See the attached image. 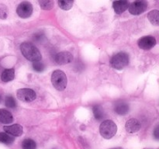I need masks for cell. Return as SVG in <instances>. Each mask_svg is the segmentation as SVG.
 <instances>
[{
	"label": "cell",
	"mask_w": 159,
	"mask_h": 149,
	"mask_svg": "<svg viewBox=\"0 0 159 149\" xmlns=\"http://www.w3.org/2000/svg\"><path fill=\"white\" fill-rule=\"evenodd\" d=\"M20 50L23 55L27 60L34 62L41 59V54L33 43L24 42L20 45Z\"/></svg>",
	"instance_id": "cell-1"
},
{
	"label": "cell",
	"mask_w": 159,
	"mask_h": 149,
	"mask_svg": "<svg viewBox=\"0 0 159 149\" xmlns=\"http://www.w3.org/2000/svg\"><path fill=\"white\" fill-rule=\"evenodd\" d=\"M116 130H117V127L116 124L110 120L103 121L99 127L100 134L106 139H110L113 138L116 134Z\"/></svg>",
	"instance_id": "cell-2"
},
{
	"label": "cell",
	"mask_w": 159,
	"mask_h": 149,
	"mask_svg": "<svg viewBox=\"0 0 159 149\" xmlns=\"http://www.w3.org/2000/svg\"><path fill=\"white\" fill-rule=\"evenodd\" d=\"M51 82L54 88L58 91H63L67 86L66 74L60 70H56L51 76Z\"/></svg>",
	"instance_id": "cell-3"
},
{
	"label": "cell",
	"mask_w": 159,
	"mask_h": 149,
	"mask_svg": "<svg viewBox=\"0 0 159 149\" xmlns=\"http://www.w3.org/2000/svg\"><path fill=\"white\" fill-rule=\"evenodd\" d=\"M129 63L128 54L124 52H120L115 54L111 59V65L114 68L121 70L125 68Z\"/></svg>",
	"instance_id": "cell-4"
},
{
	"label": "cell",
	"mask_w": 159,
	"mask_h": 149,
	"mask_svg": "<svg viewBox=\"0 0 159 149\" xmlns=\"http://www.w3.org/2000/svg\"><path fill=\"white\" fill-rule=\"evenodd\" d=\"M17 98L23 102H32L36 99L35 92L30 88H20L17 90Z\"/></svg>",
	"instance_id": "cell-5"
},
{
	"label": "cell",
	"mask_w": 159,
	"mask_h": 149,
	"mask_svg": "<svg viewBox=\"0 0 159 149\" xmlns=\"http://www.w3.org/2000/svg\"><path fill=\"white\" fill-rule=\"evenodd\" d=\"M16 12L21 18H28L33 12V6L29 2H23L18 6Z\"/></svg>",
	"instance_id": "cell-6"
},
{
	"label": "cell",
	"mask_w": 159,
	"mask_h": 149,
	"mask_svg": "<svg viewBox=\"0 0 159 149\" xmlns=\"http://www.w3.org/2000/svg\"><path fill=\"white\" fill-rule=\"evenodd\" d=\"M148 3L145 1H136L129 6V12L133 15H139L147 9Z\"/></svg>",
	"instance_id": "cell-7"
},
{
	"label": "cell",
	"mask_w": 159,
	"mask_h": 149,
	"mask_svg": "<svg viewBox=\"0 0 159 149\" xmlns=\"http://www.w3.org/2000/svg\"><path fill=\"white\" fill-rule=\"evenodd\" d=\"M54 61L57 65H66L72 61L73 55L68 51H63L56 54Z\"/></svg>",
	"instance_id": "cell-8"
},
{
	"label": "cell",
	"mask_w": 159,
	"mask_h": 149,
	"mask_svg": "<svg viewBox=\"0 0 159 149\" xmlns=\"http://www.w3.org/2000/svg\"><path fill=\"white\" fill-rule=\"evenodd\" d=\"M156 44V40L152 36L144 37L138 40V46L144 50H149Z\"/></svg>",
	"instance_id": "cell-9"
},
{
	"label": "cell",
	"mask_w": 159,
	"mask_h": 149,
	"mask_svg": "<svg viewBox=\"0 0 159 149\" xmlns=\"http://www.w3.org/2000/svg\"><path fill=\"white\" fill-rule=\"evenodd\" d=\"M5 131L7 133H9V135H12V136L15 137H19L21 136L23 134V127L20 124H13V125L10 126H5L3 127Z\"/></svg>",
	"instance_id": "cell-10"
},
{
	"label": "cell",
	"mask_w": 159,
	"mask_h": 149,
	"mask_svg": "<svg viewBox=\"0 0 159 149\" xmlns=\"http://www.w3.org/2000/svg\"><path fill=\"white\" fill-rule=\"evenodd\" d=\"M141 123L137 119H134V118H132V119H130L129 120H127L125 125V128L127 130V131L128 133H131L138 132L141 129Z\"/></svg>",
	"instance_id": "cell-11"
},
{
	"label": "cell",
	"mask_w": 159,
	"mask_h": 149,
	"mask_svg": "<svg viewBox=\"0 0 159 149\" xmlns=\"http://www.w3.org/2000/svg\"><path fill=\"white\" fill-rule=\"evenodd\" d=\"M114 110L120 115H125L129 111V106L124 101H118L114 106Z\"/></svg>",
	"instance_id": "cell-12"
},
{
	"label": "cell",
	"mask_w": 159,
	"mask_h": 149,
	"mask_svg": "<svg viewBox=\"0 0 159 149\" xmlns=\"http://www.w3.org/2000/svg\"><path fill=\"white\" fill-rule=\"evenodd\" d=\"M113 6L116 13L121 14L128 9L129 2L127 1H116L113 2Z\"/></svg>",
	"instance_id": "cell-13"
},
{
	"label": "cell",
	"mask_w": 159,
	"mask_h": 149,
	"mask_svg": "<svg viewBox=\"0 0 159 149\" xmlns=\"http://www.w3.org/2000/svg\"><path fill=\"white\" fill-rule=\"evenodd\" d=\"M13 121L12 113L4 109H0V123L2 124H10Z\"/></svg>",
	"instance_id": "cell-14"
},
{
	"label": "cell",
	"mask_w": 159,
	"mask_h": 149,
	"mask_svg": "<svg viewBox=\"0 0 159 149\" xmlns=\"http://www.w3.org/2000/svg\"><path fill=\"white\" fill-rule=\"evenodd\" d=\"M14 75H15V71H14L13 68L6 69L2 73L1 79L2 81L5 82H10V81H12L14 79Z\"/></svg>",
	"instance_id": "cell-15"
},
{
	"label": "cell",
	"mask_w": 159,
	"mask_h": 149,
	"mask_svg": "<svg viewBox=\"0 0 159 149\" xmlns=\"http://www.w3.org/2000/svg\"><path fill=\"white\" fill-rule=\"evenodd\" d=\"M93 113H94L95 118L97 120H101L104 117V111L102 107L99 105H96L93 107Z\"/></svg>",
	"instance_id": "cell-16"
},
{
	"label": "cell",
	"mask_w": 159,
	"mask_h": 149,
	"mask_svg": "<svg viewBox=\"0 0 159 149\" xmlns=\"http://www.w3.org/2000/svg\"><path fill=\"white\" fill-rule=\"evenodd\" d=\"M149 20L151 23L154 25H158L159 23V11L158 10H152L148 15Z\"/></svg>",
	"instance_id": "cell-17"
},
{
	"label": "cell",
	"mask_w": 159,
	"mask_h": 149,
	"mask_svg": "<svg viewBox=\"0 0 159 149\" xmlns=\"http://www.w3.org/2000/svg\"><path fill=\"white\" fill-rule=\"evenodd\" d=\"M13 141V137H11L10 135L6 133L0 132V142L5 144H11Z\"/></svg>",
	"instance_id": "cell-18"
},
{
	"label": "cell",
	"mask_w": 159,
	"mask_h": 149,
	"mask_svg": "<svg viewBox=\"0 0 159 149\" xmlns=\"http://www.w3.org/2000/svg\"><path fill=\"white\" fill-rule=\"evenodd\" d=\"M22 147L23 149H36L37 144L35 141L31 139H26L22 143Z\"/></svg>",
	"instance_id": "cell-19"
},
{
	"label": "cell",
	"mask_w": 159,
	"mask_h": 149,
	"mask_svg": "<svg viewBox=\"0 0 159 149\" xmlns=\"http://www.w3.org/2000/svg\"><path fill=\"white\" fill-rule=\"evenodd\" d=\"M73 2L70 1V0H61L58 1V6L61 9H64V10H68L72 7Z\"/></svg>",
	"instance_id": "cell-20"
},
{
	"label": "cell",
	"mask_w": 159,
	"mask_h": 149,
	"mask_svg": "<svg viewBox=\"0 0 159 149\" xmlns=\"http://www.w3.org/2000/svg\"><path fill=\"white\" fill-rule=\"evenodd\" d=\"M40 7L44 10H50L54 7V2L49 1V0H45V1H39Z\"/></svg>",
	"instance_id": "cell-21"
},
{
	"label": "cell",
	"mask_w": 159,
	"mask_h": 149,
	"mask_svg": "<svg viewBox=\"0 0 159 149\" xmlns=\"http://www.w3.org/2000/svg\"><path fill=\"white\" fill-rule=\"evenodd\" d=\"M5 104L7 107L9 108H15L16 106V101L14 99V98L12 96H6V99H5Z\"/></svg>",
	"instance_id": "cell-22"
},
{
	"label": "cell",
	"mask_w": 159,
	"mask_h": 149,
	"mask_svg": "<svg viewBox=\"0 0 159 149\" xmlns=\"http://www.w3.org/2000/svg\"><path fill=\"white\" fill-rule=\"evenodd\" d=\"M33 68L35 71L40 72V71H43L44 70V65H43V62L40 61H37L33 62Z\"/></svg>",
	"instance_id": "cell-23"
},
{
	"label": "cell",
	"mask_w": 159,
	"mask_h": 149,
	"mask_svg": "<svg viewBox=\"0 0 159 149\" xmlns=\"http://www.w3.org/2000/svg\"><path fill=\"white\" fill-rule=\"evenodd\" d=\"M43 37H44V36H43V34H42V33H37V34H36L35 35H34V40H35V41L40 42L43 40Z\"/></svg>",
	"instance_id": "cell-24"
},
{
	"label": "cell",
	"mask_w": 159,
	"mask_h": 149,
	"mask_svg": "<svg viewBox=\"0 0 159 149\" xmlns=\"http://www.w3.org/2000/svg\"><path fill=\"white\" fill-rule=\"evenodd\" d=\"M6 17V11L5 7H0V18L5 19Z\"/></svg>",
	"instance_id": "cell-25"
},
{
	"label": "cell",
	"mask_w": 159,
	"mask_h": 149,
	"mask_svg": "<svg viewBox=\"0 0 159 149\" xmlns=\"http://www.w3.org/2000/svg\"><path fill=\"white\" fill-rule=\"evenodd\" d=\"M158 127H157V128L155 129V138H157V139H158Z\"/></svg>",
	"instance_id": "cell-26"
},
{
	"label": "cell",
	"mask_w": 159,
	"mask_h": 149,
	"mask_svg": "<svg viewBox=\"0 0 159 149\" xmlns=\"http://www.w3.org/2000/svg\"><path fill=\"white\" fill-rule=\"evenodd\" d=\"M113 149H121V148H113Z\"/></svg>",
	"instance_id": "cell-27"
},
{
	"label": "cell",
	"mask_w": 159,
	"mask_h": 149,
	"mask_svg": "<svg viewBox=\"0 0 159 149\" xmlns=\"http://www.w3.org/2000/svg\"><path fill=\"white\" fill-rule=\"evenodd\" d=\"M0 100H1V97H0Z\"/></svg>",
	"instance_id": "cell-28"
}]
</instances>
